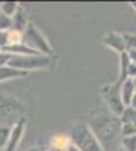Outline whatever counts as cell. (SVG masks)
Wrapping results in <instances>:
<instances>
[{
    "instance_id": "1",
    "label": "cell",
    "mask_w": 136,
    "mask_h": 151,
    "mask_svg": "<svg viewBox=\"0 0 136 151\" xmlns=\"http://www.w3.org/2000/svg\"><path fill=\"white\" fill-rule=\"evenodd\" d=\"M88 125L100 141L104 151H117L119 148L122 139V125L119 116H115L107 109H97L89 113Z\"/></svg>"
},
{
    "instance_id": "2",
    "label": "cell",
    "mask_w": 136,
    "mask_h": 151,
    "mask_svg": "<svg viewBox=\"0 0 136 151\" xmlns=\"http://www.w3.org/2000/svg\"><path fill=\"white\" fill-rule=\"evenodd\" d=\"M73 145L79 151H104L100 141L91 130L88 122H74L70 125L68 132Z\"/></svg>"
},
{
    "instance_id": "3",
    "label": "cell",
    "mask_w": 136,
    "mask_h": 151,
    "mask_svg": "<svg viewBox=\"0 0 136 151\" xmlns=\"http://www.w3.org/2000/svg\"><path fill=\"white\" fill-rule=\"evenodd\" d=\"M26 106L21 100L9 94H0V122L2 125L12 127L15 122L24 118Z\"/></svg>"
},
{
    "instance_id": "4",
    "label": "cell",
    "mask_w": 136,
    "mask_h": 151,
    "mask_svg": "<svg viewBox=\"0 0 136 151\" xmlns=\"http://www.w3.org/2000/svg\"><path fill=\"white\" fill-rule=\"evenodd\" d=\"M6 65L29 74L30 71H36V70L40 71V70L52 68L53 58L44 56V55H29V56H12L11 55Z\"/></svg>"
},
{
    "instance_id": "5",
    "label": "cell",
    "mask_w": 136,
    "mask_h": 151,
    "mask_svg": "<svg viewBox=\"0 0 136 151\" xmlns=\"http://www.w3.org/2000/svg\"><path fill=\"white\" fill-rule=\"evenodd\" d=\"M100 95L104 101L106 109L114 113L115 116H119L124 113V110L127 109L124 101H122V97H121V83L112 82V83H106L100 88Z\"/></svg>"
},
{
    "instance_id": "6",
    "label": "cell",
    "mask_w": 136,
    "mask_h": 151,
    "mask_svg": "<svg viewBox=\"0 0 136 151\" xmlns=\"http://www.w3.org/2000/svg\"><path fill=\"white\" fill-rule=\"evenodd\" d=\"M24 44L40 55L53 56V47H52L50 41L47 40V36L42 33V30L33 21H30L26 30H24Z\"/></svg>"
},
{
    "instance_id": "7",
    "label": "cell",
    "mask_w": 136,
    "mask_h": 151,
    "mask_svg": "<svg viewBox=\"0 0 136 151\" xmlns=\"http://www.w3.org/2000/svg\"><path fill=\"white\" fill-rule=\"evenodd\" d=\"M26 125H27V121H26V118H23L11 127L9 141H8V145H6L5 151H17L18 150V147L21 144V139H23V134H24V132H26Z\"/></svg>"
},
{
    "instance_id": "8",
    "label": "cell",
    "mask_w": 136,
    "mask_h": 151,
    "mask_svg": "<svg viewBox=\"0 0 136 151\" xmlns=\"http://www.w3.org/2000/svg\"><path fill=\"white\" fill-rule=\"evenodd\" d=\"M101 42H103V45H106L110 50H114V52L118 53V55L127 52V45H126V41H124V35L119 33V32H115V30L107 32L103 36Z\"/></svg>"
},
{
    "instance_id": "9",
    "label": "cell",
    "mask_w": 136,
    "mask_h": 151,
    "mask_svg": "<svg viewBox=\"0 0 136 151\" xmlns=\"http://www.w3.org/2000/svg\"><path fill=\"white\" fill-rule=\"evenodd\" d=\"M122 136H136V110L127 107L121 115Z\"/></svg>"
},
{
    "instance_id": "10",
    "label": "cell",
    "mask_w": 136,
    "mask_h": 151,
    "mask_svg": "<svg viewBox=\"0 0 136 151\" xmlns=\"http://www.w3.org/2000/svg\"><path fill=\"white\" fill-rule=\"evenodd\" d=\"M136 95V88H135V82L133 79H127L121 83V97L122 101H124L126 107H129L132 104V100Z\"/></svg>"
},
{
    "instance_id": "11",
    "label": "cell",
    "mask_w": 136,
    "mask_h": 151,
    "mask_svg": "<svg viewBox=\"0 0 136 151\" xmlns=\"http://www.w3.org/2000/svg\"><path fill=\"white\" fill-rule=\"evenodd\" d=\"M29 23H30V21H29V18H27V12L24 11L23 6H20V9L17 11V14L12 17V29L24 33L26 27L29 26Z\"/></svg>"
},
{
    "instance_id": "12",
    "label": "cell",
    "mask_w": 136,
    "mask_h": 151,
    "mask_svg": "<svg viewBox=\"0 0 136 151\" xmlns=\"http://www.w3.org/2000/svg\"><path fill=\"white\" fill-rule=\"evenodd\" d=\"M27 76V73L15 70L9 65H0V82H8V80H15L20 77Z\"/></svg>"
},
{
    "instance_id": "13",
    "label": "cell",
    "mask_w": 136,
    "mask_h": 151,
    "mask_svg": "<svg viewBox=\"0 0 136 151\" xmlns=\"http://www.w3.org/2000/svg\"><path fill=\"white\" fill-rule=\"evenodd\" d=\"M71 137L68 133H55L50 141H48V147L52 148H65L68 145H71Z\"/></svg>"
},
{
    "instance_id": "14",
    "label": "cell",
    "mask_w": 136,
    "mask_h": 151,
    "mask_svg": "<svg viewBox=\"0 0 136 151\" xmlns=\"http://www.w3.org/2000/svg\"><path fill=\"white\" fill-rule=\"evenodd\" d=\"M129 67H130V59L127 52H124L119 55V70H118V79H117L119 83L129 79Z\"/></svg>"
},
{
    "instance_id": "15",
    "label": "cell",
    "mask_w": 136,
    "mask_h": 151,
    "mask_svg": "<svg viewBox=\"0 0 136 151\" xmlns=\"http://www.w3.org/2000/svg\"><path fill=\"white\" fill-rule=\"evenodd\" d=\"M20 3L18 2H14V0H11V2H0V12L8 17H14L17 14V11L20 9Z\"/></svg>"
},
{
    "instance_id": "16",
    "label": "cell",
    "mask_w": 136,
    "mask_h": 151,
    "mask_svg": "<svg viewBox=\"0 0 136 151\" xmlns=\"http://www.w3.org/2000/svg\"><path fill=\"white\" fill-rule=\"evenodd\" d=\"M9 134H11L9 125H0V151H5L9 141Z\"/></svg>"
},
{
    "instance_id": "17",
    "label": "cell",
    "mask_w": 136,
    "mask_h": 151,
    "mask_svg": "<svg viewBox=\"0 0 136 151\" xmlns=\"http://www.w3.org/2000/svg\"><path fill=\"white\" fill-rule=\"evenodd\" d=\"M119 147L124 151H136V136H122Z\"/></svg>"
},
{
    "instance_id": "18",
    "label": "cell",
    "mask_w": 136,
    "mask_h": 151,
    "mask_svg": "<svg viewBox=\"0 0 136 151\" xmlns=\"http://www.w3.org/2000/svg\"><path fill=\"white\" fill-rule=\"evenodd\" d=\"M12 29V18L0 12V33L8 32Z\"/></svg>"
},
{
    "instance_id": "19",
    "label": "cell",
    "mask_w": 136,
    "mask_h": 151,
    "mask_svg": "<svg viewBox=\"0 0 136 151\" xmlns=\"http://www.w3.org/2000/svg\"><path fill=\"white\" fill-rule=\"evenodd\" d=\"M122 35H124L127 50H136V35L135 33H122Z\"/></svg>"
},
{
    "instance_id": "20",
    "label": "cell",
    "mask_w": 136,
    "mask_h": 151,
    "mask_svg": "<svg viewBox=\"0 0 136 151\" xmlns=\"http://www.w3.org/2000/svg\"><path fill=\"white\" fill-rule=\"evenodd\" d=\"M47 151H79V150L71 144V145H68L65 148H52V147H47Z\"/></svg>"
},
{
    "instance_id": "21",
    "label": "cell",
    "mask_w": 136,
    "mask_h": 151,
    "mask_svg": "<svg viewBox=\"0 0 136 151\" xmlns=\"http://www.w3.org/2000/svg\"><path fill=\"white\" fill-rule=\"evenodd\" d=\"M127 55L130 59V64L136 65V50H127Z\"/></svg>"
},
{
    "instance_id": "22",
    "label": "cell",
    "mask_w": 136,
    "mask_h": 151,
    "mask_svg": "<svg viewBox=\"0 0 136 151\" xmlns=\"http://www.w3.org/2000/svg\"><path fill=\"white\" fill-rule=\"evenodd\" d=\"M27 151H47V148H44V147H32V148H29Z\"/></svg>"
},
{
    "instance_id": "23",
    "label": "cell",
    "mask_w": 136,
    "mask_h": 151,
    "mask_svg": "<svg viewBox=\"0 0 136 151\" xmlns=\"http://www.w3.org/2000/svg\"><path fill=\"white\" fill-rule=\"evenodd\" d=\"M129 107H132V109H135V110H136V95H135V98L132 100V104H130Z\"/></svg>"
},
{
    "instance_id": "24",
    "label": "cell",
    "mask_w": 136,
    "mask_h": 151,
    "mask_svg": "<svg viewBox=\"0 0 136 151\" xmlns=\"http://www.w3.org/2000/svg\"><path fill=\"white\" fill-rule=\"evenodd\" d=\"M130 5H132V8H133V9H135V11H136V2H132V3H130Z\"/></svg>"
},
{
    "instance_id": "25",
    "label": "cell",
    "mask_w": 136,
    "mask_h": 151,
    "mask_svg": "<svg viewBox=\"0 0 136 151\" xmlns=\"http://www.w3.org/2000/svg\"><path fill=\"white\" fill-rule=\"evenodd\" d=\"M117 151H124V150H122V148H121V147H119V148H118V150H117Z\"/></svg>"
},
{
    "instance_id": "26",
    "label": "cell",
    "mask_w": 136,
    "mask_h": 151,
    "mask_svg": "<svg viewBox=\"0 0 136 151\" xmlns=\"http://www.w3.org/2000/svg\"><path fill=\"white\" fill-rule=\"evenodd\" d=\"M133 82H135V88H136V79H133Z\"/></svg>"
}]
</instances>
